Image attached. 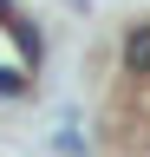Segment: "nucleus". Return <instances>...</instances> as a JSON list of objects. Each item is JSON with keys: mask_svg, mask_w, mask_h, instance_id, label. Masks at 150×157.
<instances>
[{"mask_svg": "<svg viewBox=\"0 0 150 157\" xmlns=\"http://www.w3.org/2000/svg\"><path fill=\"white\" fill-rule=\"evenodd\" d=\"M124 72L130 78H150V20H130L124 26Z\"/></svg>", "mask_w": 150, "mask_h": 157, "instance_id": "nucleus-1", "label": "nucleus"}, {"mask_svg": "<svg viewBox=\"0 0 150 157\" xmlns=\"http://www.w3.org/2000/svg\"><path fill=\"white\" fill-rule=\"evenodd\" d=\"M26 92H33V78L20 66H0V98H26Z\"/></svg>", "mask_w": 150, "mask_h": 157, "instance_id": "nucleus-2", "label": "nucleus"}]
</instances>
